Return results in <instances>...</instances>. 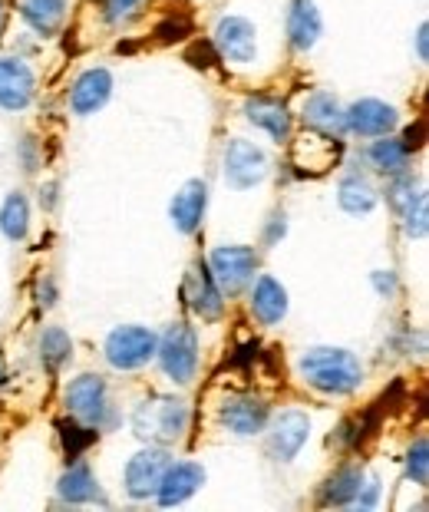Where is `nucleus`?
Returning a JSON list of instances; mask_svg holds the SVG:
<instances>
[{
    "instance_id": "1",
    "label": "nucleus",
    "mask_w": 429,
    "mask_h": 512,
    "mask_svg": "<svg viewBox=\"0 0 429 512\" xmlns=\"http://www.w3.org/2000/svg\"><path fill=\"white\" fill-rule=\"evenodd\" d=\"M301 377L321 394H354L363 380V364L344 347H311L301 357Z\"/></svg>"
},
{
    "instance_id": "2",
    "label": "nucleus",
    "mask_w": 429,
    "mask_h": 512,
    "mask_svg": "<svg viewBox=\"0 0 429 512\" xmlns=\"http://www.w3.org/2000/svg\"><path fill=\"white\" fill-rule=\"evenodd\" d=\"M132 430L139 440L169 446L189 430V403L169 394H152L132 410Z\"/></svg>"
},
{
    "instance_id": "3",
    "label": "nucleus",
    "mask_w": 429,
    "mask_h": 512,
    "mask_svg": "<svg viewBox=\"0 0 429 512\" xmlns=\"http://www.w3.org/2000/svg\"><path fill=\"white\" fill-rule=\"evenodd\" d=\"M66 410H70L80 423H86V427H93V430L106 427V423H113L106 380L96 377V374L76 377L73 384L66 387Z\"/></svg>"
},
{
    "instance_id": "4",
    "label": "nucleus",
    "mask_w": 429,
    "mask_h": 512,
    "mask_svg": "<svg viewBox=\"0 0 429 512\" xmlns=\"http://www.w3.org/2000/svg\"><path fill=\"white\" fill-rule=\"evenodd\" d=\"M159 364L175 384H192L198 370V341L189 324H172L159 341Z\"/></svg>"
},
{
    "instance_id": "5",
    "label": "nucleus",
    "mask_w": 429,
    "mask_h": 512,
    "mask_svg": "<svg viewBox=\"0 0 429 512\" xmlns=\"http://www.w3.org/2000/svg\"><path fill=\"white\" fill-rule=\"evenodd\" d=\"M159 337L149 328L129 324V328H116L106 337V361L116 370H139L156 357Z\"/></svg>"
},
{
    "instance_id": "6",
    "label": "nucleus",
    "mask_w": 429,
    "mask_h": 512,
    "mask_svg": "<svg viewBox=\"0 0 429 512\" xmlns=\"http://www.w3.org/2000/svg\"><path fill=\"white\" fill-rule=\"evenodd\" d=\"M255 268H258V255L245 245L215 248L212 261H208V271H212L215 285L222 288V294H238L255 278Z\"/></svg>"
},
{
    "instance_id": "7",
    "label": "nucleus",
    "mask_w": 429,
    "mask_h": 512,
    "mask_svg": "<svg viewBox=\"0 0 429 512\" xmlns=\"http://www.w3.org/2000/svg\"><path fill=\"white\" fill-rule=\"evenodd\" d=\"M264 176H268V156H264V149L248 143V139H231L225 149V179L231 189L238 192L255 189L258 182H264Z\"/></svg>"
},
{
    "instance_id": "8",
    "label": "nucleus",
    "mask_w": 429,
    "mask_h": 512,
    "mask_svg": "<svg viewBox=\"0 0 429 512\" xmlns=\"http://www.w3.org/2000/svg\"><path fill=\"white\" fill-rule=\"evenodd\" d=\"M255 24L245 17H222L215 27V50L231 63H251L258 57V40H255Z\"/></svg>"
},
{
    "instance_id": "9",
    "label": "nucleus",
    "mask_w": 429,
    "mask_h": 512,
    "mask_svg": "<svg viewBox=\"0 0 429 512\" xmlns=\"http://www.w3.org/2000/svg\"><path fill=\"white\" fill-rule=\"evenodd\" d=\"M218 420L235 437H255V433L264 430V423H268V403L251 394L225 397L222 407H218Z\"/></svg>"
},
{
    "instance_id": "10",
    "label": "nucleus",
    "mask_w": 429,
    "mask_h": 512,
    "mask_svg": "<svg viewBox=\"0 0 429 512\" xmlns=\"http://www.w3.org/2000/svg\"><path fill=\"white\" fill-rule=\"evenodd\" d=\"M311 437V417L301 410H284L278 420L271 423V433H268V450L274 460L281 463H291L301 446Z\"/></svg>"
},
{
    "instance_id": "11",
    "label": "nucleus",
    "mask_w": 429,
    "mask_h": 512,
    "mask_svg": "<svg viewBox=\"0 0 429 512\" xmlns=\"http://www.w3.org/2000/svg\"><path fill=\"white\" fill-rule=\"evenodd\" d=\"M169 470V453L165 450H142L126 466V493L132 499H149L159 493V483Z\"/></svg>"
},
{
    "instance_id": "12",
    "label": "nucleus",
    "mask_w": 429,
    "mask_h": 512,
    "mask_svg": "<svg viewBox=\"0 0 429 512\" xmlns=\"http://www.w3.org/2000/svg\"><path fill=\"white\" fill-rule=\"evenodd\" d=\"M182 298L202 321H218V318H222V311H225L222 288L215 285L212 271H208L205 265H192L189 268L185 285H182Z\"/></svg>"
},
{
    "instance_id": "13",
    "label": "nucleus",
    "mask_w": 429,
    "mask_h": 512,
    "mask_svg": "<svg viewBox=\"0 0 429 512\" xmlns=\"http://www.w3.org/2000/svg\"><path fill=\"white\" fill-rule=\"evenodd\" d=\"M37 93L33 70L17 57H0V106L4 110H27Z\"/></svg>"
},
{
    "instance_id": "14",
    "label": "nucleus",
    "mask_w": 429,
    "mask_h": 512,
    "mask_svg": "<svg viewBox=\"0 0 429 512\" xmlns=\"http://www.w3.org/2000/svg\"><path fill=\"white\" fill-rule=\"evenodd\" d=\"M344 123L350 133L380 139V136H390V129L400 123V116H396L393 106L380 103V100H360L344 113Z\"/></svg>"
},
{
    "instance_id": "15",
    "label": "nucleus",
    "mask_w": 429,
    "mask_h": 512,
    "mask_svg": "<svg viewBox=\"0 0 429 512\" xmlns=\"http://www.w3.org/2000/svg\"><path fill=\"white\" fill-rule=\"evenodd\" d=\"M113 96V73L96 67V70H86L80 80L73 83L70 90V106L76 116H90L96 110H103Z\"/></svg>"
},
{
    "instance_id": "16",
    "label": "nucleus",
    "mask_w": 429,
    "mask_h": 512,
    "mask_svg": "<svg viewBox=\"0 0 429 512\" xmlns=\"http://www.w3.org/2000/svg\"><path fill=\"white\" fill-rule=\"evenodd\" d=\"M205 483V470L198 463H169L162 483H159V503L162 506H182L185 499H192L198 493V486Z\"/></svg>"
},
{
    "instance_id": "17",
    "label": "nucleus",
    "mask_w": 429,
    "mask_h": 512,
    "mask_svg": "<svg viewBox=\"0 0 429 512\" xmlns=\"http://www.w3.org/2000/svg\"><path fill=\"white\" fill-rule=\"evenodd\" d=\"M205 205H208V185L202 179H192L185 182L172 199V222L179 232L192 235L198 232L202 225V215H205Z\"/></svg>"
},
{
    "instance_id": "18",
    "label": "nucleus",
    "mask_w": 429,
    "mask_h": 512,
    "mask_svg": "<svg viewBox=\"0 0 429 512\" xmlns=\"http://www.w3.org/2000/svg\"><path fill=\"white\" fill-rule=\"evenodd\" d=\"M301 113H304V123L314 126L317 133H324V136H340L347 129L344 110H340L337 96L327 93V90H317V93L307 96Z\"/></svg>"
},
{
    "instance_id": "19",
    "label": "nucleus",
    "mask_w": 429,
    "mask_h": 512,
    "mask_svg": "<svg viewBox=\"0 0 429 512\" xmlns=\"http://www.w3.org/2000/svg\"><path fill=\"white\" fill-rule=\"evenodd\" d=\"M245 116L255 126H261L271 139H278V143H284V139L291 136V113L281 100H271V96H251L245 103Z\"/></svg>"
},
{
    "instance_id": "20",
    "label": "nucleus",
    "mask_w": 429,
    "mask_h": 512,
    "mask_svg": "<svg viewBox=\"0 0 429 512\" xmlns=\"http://www.w3.org/2000/svg\"><path fill=\"white\" fill-rule=\"evenodd\" d=\"M321 14H317L314 0H294L291 10H288V37H291V47L294 50H314L317 40H321Z\"/></svg>"
},
{
    "instance_id": "21",
    "label": "nucleus",
    "mask_w": 429,
    "mask_h": 512,
    "mask_svg": "<svg viewBox=\"0 0 429 512\" xmlns=\"http://www.w3.org/2000/svg\"><path fill=\"white\" fill-rule=\"evenodd\" d=\"M251 314H255L261 324H268V328L288 314V291H284L271 275L258 278L255 291H251Z\"/></svg>"
},
{
    "instance_id": "22",
    "label": "nucleus",
    "mask_w": 429,
    "mask_h": 512,
    "mask_svg": "<svg viewBox=\"0 0 429 512\" xmlns=\"http://www.w3.org/2000/svg\"><path fill=\"white\" fill-rule=\"evenodd\" d=\"M20 17L40 37H53L66 20V0H20Z\"/></svg>"
},
{
    "instance_id": "23",
    "label": "nucleus",
    "mask_w": 429,
    "mask_h": 512,
    "mask_svg": "<svg viewBox=\"0 0 429 512\" xmlns=\"http://www.w3.org/2000/svg\"><path fill=\"white\" fill-rule=\"evenodd\" d=\"M337 195H340V209L350 215H367V212H373V205L380 202L373 182L367 176H360V172H350V176L340 182Z\"/></svg>"
},
{
    "instance_id": "24",
    "label": "nucleus",
    "mask_w": 429,
    "mask_h": 512,
    "mask_svg": "<svg viewBox=\"0 0 429 512\" xmlns=\"http://www.w3.org/2000/svg\"><path fill=\"white\" fill-rule=\"evenodd\" d=\"M363 479H367V476H363L360 466H340V470L324 483L321 503L324 506H350V503H354V496L360 493Z\"/></svg>"
},
{
    "instance_id": "25",
    "label": "nucleus",
    "mask_w": 429,
    "mask_h": 512,
    "mask_svg": "<svg viewBox=\"0 0 429 512\" xmlns=\"http://www.w3.org/2000/svg\"><path fill=\"white\" fill-rule=\"evenodd\" d=\"M57 496L63 499V503H96V499H103V493H99V483L96 476L86 470V466H73V470H66L60 476L57 483Z\"/></svg>"
},
{
    "instance_id": "26",
    "label": "nucleus",
    "mask_w": 429,
    "mask_h": 512,
    "mask_svg": "<svg viewBox=\"0 0 429 512\" xmlns=\"http://www.w3.org/2000/svg\"><path fill=\"white\" fill-rule=\"evenodd\" d=\"M370 162L383 176H403L406 166H410V149H406L400 139L380 136V143L370 146Z\"/></svg>"
},
{
    "instance_id": "27",
    "label": "nucleus",
    "mask_w": 429,
    "mask_h": 512,
    "mask_svg": "<svg viewBox=\"0 0 429 512\" xmlns=\"http://www.w3.org/2000/svg\"><path fill=\"white\" fill-rule=\"evenodd\" d=\"M30 228V205L20 192H10L4 199V209H0V232H4L10 242H24Z\"/></svg>"
},
{
    "instance_id": "28",
    "label": "nucleus",
    "mask_w": 429,
    "mask_h": 512,
    "mask_svg": "<svg viewBox=\"0 0 429 512\" xmlns=\"http://www.w3.org/2000/svg\"><path fill=\"white\" fill-rule=\"evenodd\" d=\"M73 357V341L63 328H47L40 334V361L47 370H60Z\"/></svg>"
},
{
    "instance_id": "29",
    "label": "nucleus",
    "mask_w": 429,
    "mask_h": 512,
    "mask_svg": "<svg viewBox=\"0 0 429 512\" xmlns=\"http://www.w3.org/2000/svg\"><path fill=\"white\" fill-rule=\"evenodd\" d=\"M403 228H406V235L410 238H423L426 235V222H429V212H426V195L416 189L410 199L403 202Z\"/></svg>"
},
{
    "instance_id": "30",
    "label": "nucleus",
    "mask_w": 429,
    "mask_h": 512,
    "mask_svg": "<svg viewBox=\"0 0 429 512\" xmlns=\"http://www.w3.org/2000/svg\"><path fill=\"white\" fill-rule=\"evenodd\" d=\"M406 476H410L416 486L429 483V440L426 437L416 440L410 446V453H406Z\"/></svg>"
},
{
    "instance_id": "31",
    "label": "nucleus",
    "mask_w": 429,
    "mask_h": 512,
    "mask_svg": "<svg viewBox=\"0 0 429 512\" xmlns=\"http://www.w3.org/2000/svg\"><path fill=\"white\" fill-rule=\"evenodd\" d=\"M60 440H63V450L70 460H76L86 446L96 443V430H86L80 423H60Z\"/></svg>"
},
{
    "instance_id": "32",
    "label": "nucleus",
    "mask_w": 429,
    "mask_h": 512,
    "mask_svg": "<svg viewBox=\"0 0 429 512\" xmlns=\"http://www.w3.org/2000/svg\"><path fill=\"white\" fill-rule=\"evenodd\" d=\"M377 499H380V479H363V486H360V493L354 496V509H373L377 506Z\"/></svg>"
},
{
    "instance_id": "33",
    "label": "nucleus",
    "mask_w": 429,
    "mask_h": 512,
    "mask_svg": "<svg viewBox=\"0 0 429 512\" xmlns=\"http://www.w3.org/2000/svg\"><path fill=\"white\" fill-rule=\"evenodd\" d=\"M192 30V24H189V17H179V20H169V24H162L159 30H156V37L162 40V43H172V40H182L185 34Z\"/></svg>"
},
{
    "instance_id": "34",
    "label": "nucleus",
    "mask_w": 429,
    "mask_h": 512,
    "mask_svg": "<svg viewBox=\"0 0 429 512\" xmlns=\"http://www.w3.org/2000/svg\"><path fill=\"white\" fill-rule=\"evenodd\" d=\"M142 4V0H106V20H123V17H129L132 10H136Z\"/></svg>"
},
{
    "instance_id": "35",
    "label": "nucleus",
    "mask_w": 429,
    "mask_h": 512,
    "mask_svg": "<svg viewBox=\"0 0 429 512\" xmlns=\"http://www.w3.org/2000/svg\"><path fill=\"white\" fill-rule=\"evenodd\" d=\"M403 146L406 149H420L423 146V123H416V129H410V133H406Z\"/></svg>"
},
{
    "instance_id": "36",
    "label": "nucleus",
    "mask_w": 429,
    "mask_h": 512,
    "mask_svg": "<svg viewBox=\"0 0 429 512\" xmlns=\"http://www.w3.org/2000/svg\"><path fill=\"white\" fill-rule=\"evenodd\" d=\"M271 222H274V225H271V232H268V242H278V238L284 235V228H288V225H284V215H274Z\"/></svg>"
},
{
    "instance_id": "37",
    "label": "nucleus",
    "mask_w": 429,
    "mask_h": 512,
    "mask_svg": "<svg viewBox=\"0 0 429 512\" xmlns=\"http://www.w3.org/2000/svg\"><path fill=\"white\" fill-rule=\"evenodd\" d=\"M416 47H420V60H426V24H420V30H416Z\"/></svg>"
},
{
    "instance_id": "38",
    "label": "nucleus",
    "mask_w": 429,
    "mask_h": 512,
    "mask_svg": "<svg viewBox=\"0 0 429 512\" xmlns=\"http://www.w3.org/2000/svg\"><path fill=\"white\" fill-rule=\"evenodd\" d=\"M0 24H4V0H0Z\"/></svg>"
}]
</instances>
